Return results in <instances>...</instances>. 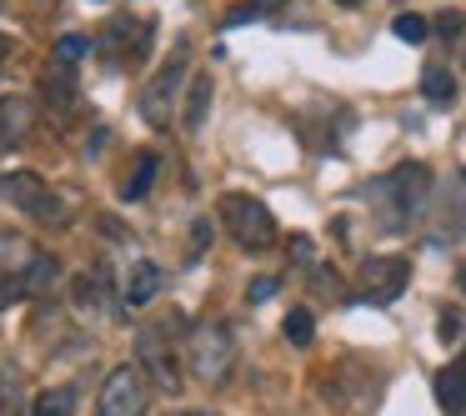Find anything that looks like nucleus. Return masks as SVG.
<instances>
[{
	"mask_svg": "<svg viewBox=\"0 0 466 416\" xmlns=\"http://www.w3.org/2000/svg\"><path fill=\"white\" fill-rule=\"evenodd\" d=\"M186 366H191L201 381H226L236 366V336L221 321H196L186 331Z\"/></svg>",
	"mask_w": 466,
	"mask_h": 416,
	"instance_id": "f257e3e1",
	"label": "nucleus"
},
{
	"mask_svg": "<svg viewBox=\"0 0 466 416\" xmlns=\"http://www.w3.org/2000/svg\"><path fill=\"white\" fill-rule=\"evenodd\" d=\"M221 221L246 251H266V246H276V216L266 211L261 196H246V191L221 196Z\"/></svg>",
	"mask_w": 466,
	"mask_h": 416,
	"instance_id": "f03ea898",
	"label": "nucleus"
},
{
	"mask_svg": "<svg viewBox=\"0 0 466 416\" xmlns=\"http://www.w3.org/2000/svg\"><path fill=\"white\" fill-rule=\"evenodd\" d=\"M376 191H381L376 201L391 206V211H386V226H406L411 216L426 211V196H431V171H426V166H396V171L376 186Z\"/></svg>",
	"mask_w": 466,
	"mask_h": 416,
	"instance_id": "7ed1b4c3",
	"label": "nucleus"
},
{
	"mask_svg": "<svg viewBox=\"0 0 466 416\" xmlns=\"http://www.w3.org/2000/svg\"><path fill=\"white\" fill-rule=\"evenodd\" d=\"M191 76V46L176 41L171 56H166L161 66H156V81L141 91V116L151 126H166L171 121V106H176V91H181V81Z\"/></svg>",
	"mask_w": 466,
	"mask_h": 416,
	"instance_id": "20e7f679",
	"label": "nucleus"
},
{
	"mask_svg": "<svg viewBox=\"0 0 466 416\" xmlns=\"http://www.w3.org/2000/svg\"><path fill=\"white\" fill-rule=\"evenodd\" d=\"M406 281H411V261L406 256H371L356 271V296L371 306H391L406 291Z\"/></svg>",
	"mask_w": 466,
	"mask_h": 416,
	"instance_id": "39448f33",
	"label": "nucleus"
},
{
	"mask_svg": "<svg viewBox=\"0 0 466 416\" xmlns=\"http://www.w3.org/2000/svg\"><path fill=\"white\" fill-rule=\"evenodd\" d=\"M146 406H151V386H146L141 366H116L101 386L96 411L101 416H146Z\"/></svg>",
	"mask_w": 466,
	"mask_h": 416,
	"instance_id": "423d86ee",
	"label": "nucleus"
},
{
	"mask_svg": "<svg viewBox=\"0 0 466 416\" xmlns=\"http://www.w3.org/2000/svg\"><path fill=\"white\" fill-rule=\"evenodd\" d=\"M151 36H156V25L146 21V15L121 11V15H111V21H106V31H101V51L111 56L116 66H131V61H141V56L151 51Z\"/></svg>",
	"mask_w": 466,
	"mask_h": 416,
	"instance_id": "0eeeda50",
	"label": "nucleus"
},
{
	"mask_svg": "<svg viewBox=\"0 0 466 416\" xmlns=\"http://www.w3.org/2000/svg\"><path fill=\"white\" fill-rule=\"evenodd\" d=\"M0 196H5V201H15L21 211L41 216V221H61V201H56L51 186H46L35 171H11V176H0Z\"/></svg>",
	"mask_w": 466,
	"mask_h": 416,
	"instance_id": "6e6552de",
	"label": "nucleus"
},
{
	"mask_svg": "<svg viewBox=\"0 0 466 416\" xmlns=\"http://www.w3.org/2000/svg\"><path fill=\"white\" fill-rule=\"evenodd\" d=\"M136 356H141V366L156 376V386H161L166 396L181 391V371H176V356H171V341H166V331L146 326V331L136 336Z\"/></svg>",
	"mask_w": 466,
	"mask_h": 416,
	"instance_id": "1a4fd4ad",
	"label": "nucleus"
},
{
	"mask_svg": "<svg viewBox=\"0 0 466 416\" xmlns=\"http://www.w3.org/2000/svg\"><path fill=\"white\" fill-rule=\"evenodd\" d=\"M31 121H35V106L25 96H5L0 101V146H21L31 136Z\"/></svg>",
	"mask_w": 466,
	"mask_h": 416,
	"instance_id": "9d476101",
	"label": "nucleus"
},
{
	"mask_svg": "<svg viewBox=\"0 0 466 416\" xmlns=\"http://www.w3.org/2000/svg\"><path fill=\"white\" fill-rule=\"evenodd\" d=\"M56 276H61V261L51 251H31L21 266V296H46L56 286Z\"/></svg>",
	"mask_w": 466,
	"mask_h": 416,
	"instance_id": "9b49d317",
	"label": "nucleus"
},
{
	"mask_svg": "<svg viewBox=\"0 0 466 416\" xmlns=\"http://www.w3.org/2000/svg\"><path fill=\"white\" fill-rule=\"evenodd\" d=\"M431 391H436V401H441V411H461V406H466V351L456 356L446 371H436Z\"/></svg>",
	"mask_w": 466,
	"mask_h": 416,
	"instance_id": "f8f14e48",
	"label": "nucleus"
},
{
	"mask_svg": "<svg viewBox=\"0 0 466 416\" xmlns=\"http://www.w3.org/2000/svg\"><path fill=\"white\" fill-rule=\"evenodd\" d=\"M161 286H166V271L156 261H136L131 266V281H126V301L131 306H151L156 296H161Z\"/></svg>",
	"mask_w": 466,
	"mask_h": 416,
	"instance_id": "ddd939ff",
	"label": "nucleus"
},
{
	"mask_svg": "<svg viewBox=\"0 0 466 416\" xmlns=\"http://www.w3.org/2000/svg\"><path fill=\"white\" fill-rule=\"evenodd\" d=\"M211 91H216V86H211V76H201V71H196L191 96H186V111H181V126H186L191 136L206 126V111H211Z\"/></svg>",
	"mask_w": 466,
	"mask_h": 416,
	"instance_id": "4468645a",
	"label": "nucleus"
},
{
	"mask_svg": "<svg viewBox=\"0 0 466 416\" xmlns=\"http://www.w3.org/2000/svg\"><path fill=\"white\" fill-rule=\"evenodd\" d=\"M76 386H51V391H41L35 396V406H31V416H76Z\"/></svg>",
	"mask_w": 466,
	"mask_h": 416,
	"instance_id": "2eb2a0df",
	"label": "nucleus"
},
{
	"mask_svg": "<svg viewBox=\"0 0 466 416\" xmlns=\"http://www.w3.org/2000/svg\"><path fill=\"white\" fill-rule=\"evenodd\" d=\"M76 306H86V311H106V316H116V296L101 286V276H81V281H76Z\"/></svg>",
	"mask_w": 466,
	"mask_h": 416,
	"instance_id": "dca6fc26",
	"label": "nucleus"
},
{
	"mask_svg": "<svg viewBox=\"0 0 466 416\" xmlns=\"http://www.w3.org/2000/svg\"><path fill=\"white\" fill-rule=\"evenodd\" d=\"M421 96H426V101H436V106H451L456 101L451 71H446V66H426V71H421Z\"/></svg>",
	"mask_w": 466,
	"mask_h": 416,
	"instance_id": "f3484780",
	"label": "nucleus"
},
{
	"mask_svg": "<svg viewBox=\"0 0 466 416\" xmlns=\"http://www.w3.org/2000/svg\"><path fill=\"white\" fill-rule=\"evenodd\" d=\"M156 171H161V161H156V156H141V161H136V171H131V181H126V191H121V201H146Z\"/></svg>",
	"mask_w": 466,
	"mask_h": 416,
	"instance_id": "a211bd4d",
	"label": "nucleus"
},
{
	"mask_svg": "<svg viewBox=\"0 0 466 416\" xmlns=\"http://www.w3.org/2000/svg\"><path fill=\"white\" fill-rule=\"evenodd\" d=\"M286 0H236L226 11V25H246V21H261V15H276Z\"/></svg>",
	"mask_w": 466,
	"mask_h": 416,
	"instance_id": "6ab92c4d",
	"label": "nucleus"
},
{
	"mask_svg": "<svg viewBox=\"0 0 466 416\" xmlns=\"http://www.w3.org/2000/svg\"><path fill=\"white\" fill-rule=\"evenodd\" d=\"M91 36H86V31H71V36H61V41H56V66H61V71H66V66H76V61H86V56H91Z\"/></svg>",
	"mask_w": 466,
	"mask_h": 416,
	"instance_id": "aec40b11",
	"label": "nucleus"
},
{
	"mask_svg": "<svg viewBox=\"0 0 466 416\" xmlns=\"http://www.w3.org/2000/svg\"><path fill=\"white\" fill-rule=\"evenodd\" d=\"M286 341L291 346H311L316 341V316L306 311V306H296V311L286 316Z\"/></svg>",
	"mask_w": 466,
	"mask_h": 416,
	"instance_id": "412c9836",
	"label": "nucleus"
},
{
	"mask_svg": "<svg viewBox=\"0 0 466 416\" xmlns=\"http://www.w3.org/2000/svg\"><path fill=\"white\" fill-rule=\"evenodd\" d=\"M391 31H396V41H406V46H421L431 25H426L421 15H396V21H391Z\"/></svg>",
	"mask_w": 466,
	"mask_h": 416,
	"instance_id": "4be33fe9",
	"label": "nucleus"
},
{
	"mask_svg": "<svg viewBox=\"0 0 466 416\" xmlns=\"http://www.w3.org/2000/svg\"><path fill=\"white\" fill-rule=\"evenodd\" d=\"M436 31H441V41H461V36H466V15L461 11H441V15H436Z\"/></svg>",
	"mask_w": 466,
	"mask_h": 416,
	"instance_id": "5701e85b",
	"label": "nucleus"
},
{
	"mask_svg": "<svg viewBox=\"0 0 466 416\" xmlns=\"http://www.w3.org/2000/svg\"><path fill=\"white\" fill-rule=\"evenodd\" d=\"M461 311H456V306H446L441 311V321H436V336H441V341H456V336H461Z\"/></svg>",
	"mask_w": 466,
	"mask_h": 416,
	"instance_id": "b1692460",
	"label": "nucleus"
},
{
	"mask_svg": "<svg viewBox=\"0 0 466 416\" xmlns=\"http://www.w3.org/2000/svg\"><path fill=\"white\" fill-rule=\"evenodd\" d=\"M206 246H211V221H196L191 226V256H206Z\"/></svg>",
	"mask_w": 466,
	"mask_h": 416,
	"instance_id": "393cba45",
	"label": "nucleus"
},
{
	"mask_svg": "<svg viewBox=\"0 0 466 416\" xmlns=\"http://www.w3.org/2000/svg\"><path fill=\"white\" fill-rule=\"evenodd\" d=\"M276 291H281V281H276V276H261V281H251L246 296H251V301H266V296H276Z\"/></svg>",
	"mask_w": 466,
	"mask_h": 416,
	"instance_id": "a878e982",
	"label": "nucleus"
},
{
	"mask_svg": "<svg viewBox=\"0 0 466 416\" xmlns=\"http://www.w3.org/2000/svg\"><path fill=\"white\" fill-rule=\"evenodd\" d=\"M291 256L296 261H311V241H291Z\"/></svg>",
	"mask_w": 466,
	"mask_h": 416,
	"instance_id": "bb28decb",
	"label": "nucleus"
},
{
	"mask_svg": "<svg viewBox=\"0 0 466 416\" xmlns=\"http://www.w3.org/2000/svg\"><path fill=\"white\" fill-rule=\"evenodd\" d=\"M456 281H461V291H466V266H461V271H456Z\"/></svg>",
	"mask_w": 466,
	"mask_h": 416,
	"instance_id": "cd10ccee",
	"label": "nucleus"
},
{
	"mask_svg": "<svg viewBox=\"0 0 466 416\" xmlns=\"http://www.w3.org/2000/svg\"><path fill=\"white\" fill-rule=\"evenodd\" d=\"M336 5H366V0H336Z\"/></svg>",
	"mask_w": 466,
	"mask_h": 416,
	"instance_id": "c85d7f7f",
	"label": "nucleus"
},
{
	"mask_svg": "<svg viewBox=\"0 0 466 416\" xmlns=\"http://www.w3.org/2000/svg\"><path fill=\"white\" fill-rule=\"evenodd\" d=\"M181 416H201V411H181Z\"/></svg>",
	"mask_w": 466,
	"mask_h": 416,
	"instance_id": "c756f323",
	"label": "nucleus"
},
{
	"mask_svg": "<svg viewBox=\"0 0 466 416\" xmlns=\"http://www.w3.org/2000/svg\"><path fill=\"white\" fill-rule=\"evenodd\" d=\"M461 66H466V56H461Z\"/></svg>",
	"mask_w": 466,
	"mask_h": 416,
	"instance_id": "7c9ffc66",
	"label": "nucleus"
}]
</instances>
